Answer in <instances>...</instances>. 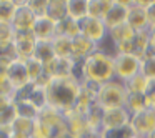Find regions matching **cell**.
I'll use <instances>...</instances> for the list:
<instances>
[{
    "mask_svg": "<svg viewBox=\"0 0 155 138\" xmlns=\"http://www.w3.org/2000/svg\"><path fill=\"white\" fill-rule=\"evenodd\" d=\"M80 82L74 77H52L45 82L47 103L58 111L75 107L80 98Z\"/></svg>",
    "mask_w": 155,
    "mask_h": 138,
    "instance_id": "1",
    "label": "cell"
},
{
    "mask_svg": "<svg viewBox=\"0 0 155 138\" xmlns=\"http://www.w3.org/2000/svg\"><path fill=\"white\" fill-rule=\"evenodd\" d=\"M115 77L114 58L95 50L90 57L84 60V80H90L102 85Z\"/></svg>",
    "mask_w": 155,
    "mask_h": 138,
    "instance_id": "2",
    "label": "cell"
},
{
    "mask_svg": "<svg viewBox=\"0 0 155 138\" xmlns=\"http://www.w3.org/2000/svg\"><path fill=\"white\" fill-rule=\"evenodd\" d=\"M128 97V90L125 82H107L102 83L95 97V103L102 110H114V108H125Z\"/></svg>",
    "mask_w": 155,
    "mask_h": 138,
    "instance_id": "3",
    "label": "cell"
},
{
    "mask_svg": "<svg viewBox=\"0 0 155 138\" xmlns=\"http://www.w3.org/2000/svg\"><path fill=\"white\" fill-rule=\"evenodd\" d=\"M114 65H115V75L122 82H127L130 78H134L135 75L140 73L142 58L130 53H118L114 58Z\"/></svg>",
    "mask_w": 155,
    "mask_h": 138,
    "instance_id": "4",
    "label": "cell"
},
{
    "mask_svg": "<svg viewBox=\"0 0 155 138\" xmlns=\"http://www.w3.org/2000/svg\"><path fill=\"white\" fill-rule=\"evenodd\" d=\"M78 32H80L82 37L88 38V40L94 42L95 45L104 40L108 34V30H107L104 22H102L100 18H94V17H85L84 20L78 22Z\"/></svg>",
    "mask_w": 155,
    "mask_h": 138,
    "instance_id": "5",
    "label": "cell"
},
{
    "mask_svg": "<svg viewBox=\"0 0 155 138\" xmlns=\"http://www.w3.org/2000/svg\"><path fill=\"white\" fill-rule=\"evenodd\" d=\"M130 125L135 135H150L155 131V107H147L130 117Z\"/></svg>",
    "mask_w": 155,
    "mask_h": 138,
    "instance_id": "6",
    "label": "cell"
},
{
    "mask_svg": "<svg viewBox=\"0 0 155 138\" xmlns=\"http://www.w3.org/2000/svg\"><path fill=\"white\" fill-rule=\"evenodd\" d=\"M132 4H124V2H112L110 8L107 10L105 17L102 18V22L105 24L107 30H112V28L118 27V25L125 24L127 22V15H128V8H130Z\"/></svg>",
    "mask_w": 155,
    "mask_h": 138,
    "instance_id": "7",
    "label": "cell"
},
{
    "mask_svg": "<svg viewBox=\"0 0 155 138\" xmlns=\"http://www.w3.org/2000/svg\"><path fill=\"white\" fill-rule=\"evenodd\" d=\"M130 117L127 108H114V110H104L102 117V130H112L120 128L130 123Z\"/></svg>",
    "mask_w": 155,
    "mask_h": 138,
    "instance_id": "8",
    "label": "cell"
},
{
    "mask_svg": "<svg viewBox=\"0 0 155 138\" xmlns=\"http://www.w3.org/2000/svg\"><path fill=\"white\" fill-rule=\"evenodd\" d=\"M32 34L37 40L44 42H52L57 37V24L54 20H50L48 17H37L32 25Z\"/></svg>",
    "mask_w": 155,
    "mask_h": 138,
    "instance_id": "9",
    "label": "cell"
},
{
    "mask_svg": "<svg viewBox=\"0 0 155 138\" xmlns=\"http://www.w3.org/2000/svg\"><path fill=\"white\" fill-rule=\"evenodd\" d=\"M127 24L130 25L135 32L147 30L148 20H147V12H145L143 4H132L130 5L128 15H127Z\"/></svg>",
    "mask_w": 155,
    "mask_h": 138,
    "instance_id": "10",
    "label": "cell"
},
{
    "mask_svg": "<svg viewBox=\"0 0 155 138\" xmlns=\"http://www.w3.org/2000/svg\"><path fill=\"white\" fill-rule=\"evenodd\" d=\"M34 58H37L40 63L47 65L48 62H52L55 58V52H54V45L52 42H44V40H37L34 48Z\"/></svg>",
    "mask_w": 155,
    "mask_h": 138,
    "instance_id": "11",
    "label": "cell"
},
{
    "mask_svg": "<svg viewBox=\"0 0 155 138\" xmlns=\"http://www.w3.org/2000/svg\"><path fill=\"white\" fill-rule=\"evenodd\" d=\"M67 17L72 20L80 22L85 17H88V2H67Z\"/></svg>",
    "mask_w": 155,
    "mask_h": 138,
    "instance_id": "12",
    "label": "cell"
},
{
    "mask_svg": "<svg viewBox=\"0 0 155 138\" xmlns=\"http://www.w3.org/2000/svg\"><path fill=\"white\" fill-rule=\"evenodd\" d=\"M45 17L54 20L55 24L67 18V2H48Z\"/></svg>",
    "mask_w": 155,
    "mask_h": 138,
    "instance_id": "13",
    "label": "cell"
},
{
    "mask_svg": "<svg viewBox=\"0 0 155 138\" xmlns=\"http://www.w3.org/2000/svg\"><path fill=\"white\" fill-rule=\"evenodd\" d=\"M100 138H137L132 125H125L120 128H112V130H102Z\"/></svg>",
    "mask_w": 155,
    "mask_h": 138,
    "instance_id": "14",
    "label": "cell"
},
{
    "mask_svg": "<svg viewBox=\"0 0 155 138\" xmlns=\"http://www.w3.org/2000/svg\"><path fill=\"white\" fill-rule=\"evenodd\" d=\"M140 73L143 75L147 80H153L155 78V53H152V55L147 53L143 58H142Z\"/></svg>",
    "mask_w": 155,
    "mask_h": 138,
    "instance_id": "15",
    "label": "cell"
},
{
    "mask_svg": "<svg viewBox=\"0 0 155 138\" xmlns=\"http://www.w3.org/2000/svg\"><path fill=\"white\" fill-rule=\"evenodd\" d=\"M15 28L8 22H0V43H8L14 40Z\"/></svg>",
    "mask_w": 155,
    "mask_h": 138,
    "instance_id": "16",
    "label": "cell"
},
{
    "mask_svg": "<svg viewBox=\"0 0 155 138\" xmlns=\"http://www.w3.org/2000/svg\"><path fill=\"white\" fill-rule=\"evenodd\" d=\"M143 95H145V100H147L148 107H155V78L147 82V87H145V90H143Z\"/></svg>",
    "mask_w": 155,
    "mask_h": 138,
    "instance_id": "17",
    "label": "cell"
},
{
    "mask_svg": "<svg viewBox=\"0 0 155 138\" xmlns=\"http://www.w3.org/2000/svg\"><path fill=\"white\" fill-rule=\"evenodd\" d=\"M148 52L155 53V27L148 28Z\"/></svg>",
    "mask_w": 155,
    "mask_h": 138,
    "instance_id": "18",
    "label": "cell"
},
{
    "mask_svg": "<svg viewBox=\"0 0 155 138\" xmlns=\"http://www.w3.org/2000/svg\"><path fill=\"white\" fill-rule=\"evenodd\" d=\"M14 136V131L10 127H0V138H12Z\"/></svg>",
    "mask_w": 155,
    "mask_h": 138,
    "instance_id": "19",
    "label": "cell"
},
{
    "mask_svg": "<svg viewBox=\"0 0 155 138\" xmlns=\"http://www.w3.org/2000/svg\"><path fill=\"white\" fill-rule=\"evenodd\" d=\"M147 138H155V131H153V133H150V135H148Z\"/></svg>",
    "mask_w": 155,
    "mask_h": 138,
    "instance_id": "20",
    "label": "cell"
}]
</instances>
